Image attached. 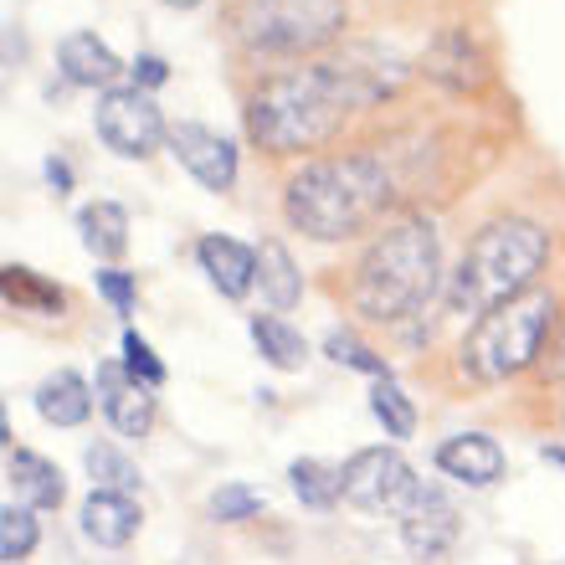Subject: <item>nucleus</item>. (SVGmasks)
<instances>
[{
    "instance_id": "nucleus-8",
    "label": "nucleus",
    "mask_w": 565,
    "mask_h": 565,
    "mask_svg": "<svg viewBox=\"0 0 565 565\" xmlns=\"http://www.w3.org/2000/svg\"><path fill=\"white\" fill-rule=\"evenodd\" d=\"M93 124H98V139L124 160H145L149 149H160V139H170L160 108H154V98L145 88H108L98 98Z\"/></svg>"
},
{
    "instance_id": "nucleus-30",
    "label": "nucleus",
    "mask_w": 565,
    "mask_h": 565,
    "mask_svg": "<svg viewBox=\"0 0 565 565\" xmlns=\"http://www.w3.org/2000/svg\"><path fill=\"white\" fill-rule=\"evenodd\" d=\"M124 371L135 375L139 386H149V391H154V386L164 381V365L154 360V350H149V344L139 340V334H124Z\"/></svg>"
},
{
    "instance_id": "nucleus-19",
    "label": "nucleus",
    "mask_w": 565,
    "mask_h": 565,
    "mask_svg": "<svg viewBox=\"0 0 565 565\" xmlns=\"http://www.w3.org/2000/svg\"><path fill=\"white\" fill-rule=\"evenodd\" d=\"M36 412H42L52 427H77V422H88V412H93L88 381H83L77 371L46 375L42 391H36Z\"/></svg>"
},
{
    "instance_id": "nucleus-5",
    "label": "nucleus",
    "mask_w": 565,
    "mask_h": 565,
    "mask_svg": "<svg viewBox=\"0 0 565 565\" xmlns=\"http://www.w3.org/2000/svg\"><path fill=\"white\" fill-rule=\"evenodd\" d=\"M551 324H555L551 294L530 288V294L509 298V303L489 309L468 329V340H462V371L478 375V381H509V375H520L540 355Z\"/></svg>"
},
{
    "instance_id": "nucleus-4",
    "label": "nucleus",
    "mask_w": 565,
    "mask_h": 565,
    "mask_svg": "<svg viewBox=\"0 0 565 565\" xmlns=\"http://www.w3.org/2000/svg\"><path fill=\"white\" fill-rule=\"evenodd\" d=\"M551 257V237L540 232L535 222H489L468 242L462 253V268L452 273V309H473L489 313L509 298H520L535 288V273L545 268Z\"/></svg>"
},
{
    "instance_id": "nucleus-15",
    "label": "nucleus",
    "mask_w": 565,
    "mask_h": 565,
    "mask_svg": "<svg viewBox=\"0 0 565 565\" xmlns=\"http://www.w3.org/2000/svg\"><path fill=\"white\" fill-rule=\"evenodd\" d=\"M83 535L93 545H104V551H119L129 540L139 535V504L129 493H104L93 489L88 504H83Z\"/></svg>"
},
{
    "instance_id": "nucleus-25",
    "label": "nucleus",
    "mask_w": 565,
    "mask_h": 565,
    "mask_svg": "<svg viewBox=\"0 0 565 565\" xmlns=\"http://www.w3.org/2000/svg\"><path fill=\"white\" fill-rule=\"evenodd\" d=\"M88 473H93V489H104V493H135L139 483H145L135 462L124 458L119 447H108V443L88 447Z\"/></svg>"
},
{
    "instance_id": "nucleus-13",
    "label": "nucleus",
    "mask_w": 565,
    "mask_h": 565,
    "mask_svg": "<svg viewBox=\"0 0 565 565\" xmlns=\"http://www.w3.org/2000/svg\"><path fill=\"white\" fill-rule=\"evenodd\" d=\"M437 468H443L447 478L468 483V489H489V483H499V473H504V452H499V443L483 437V431H458V437H447V443L437 447Z\"/></svg>"
},
{
    "instance_id": "nucleus-16",
    "label": "nucleus",
    "mask_w": 565,
    "mask_h": 565,
    "mask_svg": "<svg viewBox=\"0 0 565 565\" xmlns=\"http://www.w3.org/2000/svg\"><path fill=\"white\" fill-rule=\"evenodd\" d=\"M57 62H62V77L67 83H77V88H114V77L124 73V62L108 52L93 31H73L67 42H62V52H57Z\"/></svg>"
},
{
    "instance_id": "nucleus-14",
    "label": "nucleus",
    "mask_w": 565,
    "mask_h": 565,
    "mask_svg": "<svg viewBox=\"0 0 565 565\" xmlns=\"http://www.w3.org/2000/svg\"><path fill=\"white\" fill-rule=\"evenodd\" d=\"M427 73L437 77V83H447V88L468 93V88H483V83H489V62L468 42V31H443L427 52Z\"/></svg>"
},
{
    "instance_id": "nucleus-11",
    "label": "nucleus",
    "mask_w": 565,
    "mask_h": 565,
    "mask_svg": "<svg viewBox=\"0 0 565 565\" xmlns=\"http://www.w3.org/2000/svg\"><path fill=\"white\" fill-rule=\"evenodd\" d=\"M170 154H175L206 191H232V180H237V149H232V139L206 129V124H175V129H170Z\"/></svg>"
},
{
    "instance_id": "nucleus-7",
    "label": "nucleus",
    "mask_w": 565,
    "mask_h": 565,
    "mask_svg": "<svg viewBox=\"0 0 565 565\" xmlns=\"http://www.w3.org/2000/svg\"><path fill=\"white\" fill-rule=\"evenodd\" d=\"M340 483H344V504L365 509V514H402L422 478L406 468L402 452H391V447H360L355 458L340 468Z\"/></svg>"
},
{
    "instance_id": "nucleus-27",
    "label": "nucleus",
    "mask_w": 565,
    "mask_h": 565,
    "mask_svg": "<svg viewBox=\"0 0 565 565\" xmlns=\"http://www.w3.org/2000/svg\"><path fill=\"white\" fill-rule=\"evenodd\" d=\"M31 545H36V520H31L26 504H21V509L11 504L6 514H0V561H6V565L26 561Z\"/></svg>"
},
{
    "instance_id": "nucleus-22",
    "label": "nucleus",
    "mask_w": 565,
    "mask_h": 565,
    "mask_svg": "<svg viewBox=\"0 0 565 565\" xmlns=\"http://www.w3.org/2000/svg\"><path fill=\"white\" fill-rule=\"evenodd\" d=\"M253 340H257V350H263V360L278 365V371H298L303 355H309L303 334H298L294 324H282V319H253Z\"/></svg>"
},
{
    "instance_id": "nucleus-9",
    "label": "nucleus",
    "mask_w": 565,
    "mask_h": 565,
    "mask_svg": "<svg viewBox=\"0 0 565 565\" xmlns=\"http://www.w3.org/2000/svg\"><path fill=\"white\" fill-rule=\"evenodd\" d=\"M329 67H334V77H340L350 108L381 104V98H391V93L406 83V57L402 52H391V46H381V42H350L344 52L329 57Z\"/></svg>"
},
{
    "instance_id": "nucleus-35",
    "label": "nucleus",
    "mask_w": 565,
    "mask_h": 565,
    "mask_svg": "<svg viewBox=\"0 0 565 565\" xmlns=\"http://www.w3.org/2000/svg\"><path fill=\"white\" fill-rule=\"evenodd\" d=\"M164 6H175V11H195L201 0H164Z\"/></svg>"
},
{
    "instance_id": "nucleus-6",
    "label": "nucleus",
    "mask_w": 565,
    "mask_h": 565,
    "mask_svg": "<svg viewBox=\"0 0 565 565\" xmlns=\"http://www.w3.org/2000/svg\"><path fill=\"white\" fill-rule=\"evenodd\" d=\"M226 26L253 52L294 57V52L334 42L350 26V11H344V0H237Z\"/></svg>"
},
{
    "instance_id": "nucleus-32",
    "label": "nucleus",
    "mask_w": 565,
    "mask_h": 565,
    "mask_svg": "<svg viewBox=\"0 0 565 565\" xmlns=\"http://www.w3.org/2000/svg\"><path fill=\"white\" fill-rule=\"evenodd\" d=\"M129 73H135V88H160L164 77H170V67H164L160 57H135Z\"/></svg>"
},
{
    "instance_id": "nucleus-21",
    "label": "nucleus",
    "mask_w": 565,
    "mask_h": 565,
    "mask_svg": "<svg viewBox=\"0 0 565 565\" xmlns=\"http://www.w3.org/2000/svg\"><path fill=\"white\" fill-rule=\"evenodd\" d=\"M257 282H263V298H268L273 309H294L298 298H303V278H298L294 257L282 242H263L257 247Z\"/></svg>"
},
{
    "instance_id": "nucleus-20",
    "label": "nucleus",
    "mask_w": 565,
    "mask_h": 565,
    "mask_svg": "<svg viewBox=\"0 0 565 565\" xmlns=\"http://www.w3.org/2000/svg\"><path fill=\"white\" fill-rule=\"evenodd\" d=\"M77 232H83V247H88L93 257H104V263L129 247V216H124V206H114V201H93V206H83Z\"/></svg>"
},
{
    "instance_id": "nucleus-24",
    "label": "nucleus",
    "mask_w": 565,
    "mask_h": 565,
    "mask_svg": "<svg viewBox=\"0 0 565 565\" xmlns=\"http://www.w3.org/2000/svg\"><path fill=\"white\" fill-rule=\"evenodd\" d=\"M0 288H6V303L26 313H62V288L42 282L31 268H6L0 273Z\"/></svg>"
},
{
    "instance_id": "nucleus-1",
    "label": "nucleus",
    "mask_w": 565,
    "mask_h": 565,
    "mask_svg": "<svg viewBox=\"0 0 565 565\" xmlns=\"http://www.w3.org/2000/svg\"><path fill=\"white\" fill-rule=\"evenodd\" d=\"M350 114L355 108L344 98L334 67L313 62V67H294L257 83L247 98V135L268 154H303V149L329 145Z\"/></svg>"
},
{
    "instance_id": "nucleus-28",
    "label": "nucleus",
    "mask_w": 565,
    "mask_h": 565,
    "mask_svg": "<svg viewBox=\"0 0 565 565\" xmlns=\"http://www.w3.org/2000/svg\"><path fill=\"white\" fill-rule=\"evenodd\" d=\"M257 509H263V493L247 489V483H222V489L211 493V520H222V524L253 520Z\"/></svg>"
},
{
    "instance_id": "nucleus-2",
    "label": "nucleus",
    "mask_w": 565,
    "mask_h": 565,
    "mask_svg": "<svg viewBox=\"0 0 565 565\" xmlns=\"http://www.w3.org/2000/svg\"><path fill=\"white\" fill-rule=\"evenodd\" d=\"M391 201V175L375 154H340V160H313L303 164L288 191L282 211L298 232L313 242H344L360 226H371Z\"/></svg>"
},
{
    "instance_id": "nucleus-33",
    "label": "nucleus",
    "mask_w": 565,
    "mask_h": 565,
    "mask_svg": "<svg viewBox=\"0 0 565 565\" xmlns=\"http://www.w3.org/2000/svg\"><path fill=\"white\" fill-rule=\"evenodd\" d=\"M46 180H52V185H57V195H62L67 185H73V170H67L62 160H46Z\"/></svg>"
},
{
    "instance_id": "nucleus-23",
    "label": "nucleus",
    "mask_w": 565,
    "mask_h": 565,
    "mask_svg": "<svg viewBox=\"0 0 565 565\" xmlns=\"http://www.w3.org/2000/svg\"><path fill=\"white\" fill-rule=\"evenodd\" d=\"M288 478H294V493L309 509H329L334 499H344L340 468H329V462H319V458H298L294 468H288Z\"/></svg>"
},
{
    "instance_id": "nucleus-31",
    "label": "nucleus",
    "mask_w": 565,
    "mask_h": 565,
    "mask_svg": "<svg viewBox=\"0 0 565 565\" xmlns=\"http://www.w3.org/2000/svg\"><path fill=\"white\" fill-rule=\"evenodd\" d=\"M98 288H104V298H108V303H114L119 313L135 309V282H129V273H114V268L98 273Z\"/></svg>"
},
{
    "instance_id": "nucleus-3",
    "label": "nucleus",
    "mask_w": 565,
    "mask_h": 565,
    "mask_svg": "<svg viewBox=\"0 0 565 565\" xmlns=\"http://www.w3.org/2000/svg\"><path fill=\"white\" fill-rule=\"evenodd\" d=\"M437 282H443V247L431 222L386 226L355 268V309L375 324H396L437 294Z\"/></svg>"
},
{
    "instance_id": "nucleus-34",
    "label": "nucleus",
    "mask_w": 565,
    "mask_h": 565,
    "mask_svg": "<svg viewBox=\"0 0 565 565\" xmlns=\"http://www.w3.org/2000/svg\"><path fill=\"white\" fill-rule=\"evenodd\" d=\"M555 371H561V381H565V334H561V350H555Z\"/></svg>"
},
{
    "instance_id": "nucleus-18",
    "label": "nucleus",
    "mask_w": 565,
    "mask_h": 565,
    "mask_svg": "<svg viewBox=\"0 0 565 565\" xmlns=\"http://www.w3.org/2000/svg\"><path fill=\"white\" fill-rule=\"evenodd\" d=\"M6 478H11L15 499L26 509H57L62 504V473L52 468L46 458H36V452H26V447H15L11 462H6Z\"/></svg>"
},
{
    "instance_id": "nucleus-17",
    "label": "nucleus",
    "mask_w": 565,
    "mask_h": 565,
    "mask_svg": "<svg viewBox=\"0 0 565 565\" xmlns=\"http://www.w3.org/2000/svg\"><path fill=\"white\" fill-rule=\"evenodd\" d=\"M195 257H201V268L211 273V282H216L226 298H242L257 282V253H247V247L232 237H201Z\"/></svg>"
},
{
    "instance_id": "nucleus-10",
    "label": "nucleus",
    "mask_w": 565,
    "mask_h": 565,
    "mask_svg": "<svg viewBox=\"0 0 565 565\" xmlns=\"http://www.w3.org/2000/svg\"><path fill=\"white\" fill-rule=\"evenodd\" d=\"M396 520H402V545L417 561H437L458 540V509H452V499L437 483H417V493L406 499V509Z\"/></svg>"
},
{
    "instance_id": "nucleus-26",
    "label": "nucleus",
    "mask_w": 565,
    "mask_h": 565,
    "mask_svg": "<svg viewBox=\"0 0 565 565\" xmlns=\"http://www.w3.org/2000/svg\"><path fill=\"white\" fill-rule=\"evenodd\" d=\"M371 412H375V422L386 427V437H412V431H417V412H412V402H406L391 381H381V386L371 391Z\"/></svg>"
},
{
    "instance_id": "nucleus-29",
    "label": "nucleus",
    "mask_w": 565,
    "mask_h": 565,
    "mask_svg": "<svg viewBox=\"0 0 565 565\" xmlns=\"http://www.w3.org/2000/svg\"><path fill=\"white\" fill-rule=\"evenodd\" d=\"M329 355L340 360V365H350V371H365V375H381V381H391V365H386V355H375L371 344H360V340H350V334H329V344H324Z\"/></svg>"
},
{
    "instance_id": "nucleus-12",
    "label": "nucleus",
    "mask_w": 565,
    "mask_h": 565,
    "mask_svg": "<svg viewBox=\"0 0 565 565\" xmlns=\"http://www.w3.org/2000/svg\"><path fill=\"white\" fill-rule=\"evenodd\" d=\"M98 396H104V412L119 437H145L154 427V396H149V386H139L135 375L119 371V365H98Z\"/></svg>"
}]
</instances>
